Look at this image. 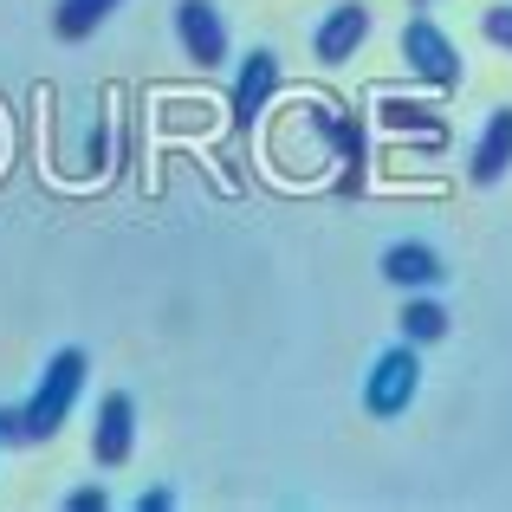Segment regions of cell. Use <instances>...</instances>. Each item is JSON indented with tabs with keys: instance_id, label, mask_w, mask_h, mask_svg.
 <instances>
[{
	"instance_id": "obj_1",
	"label": "cell",
	"mask_w": 512,
	"mask_h": 512,
	"mask_svg": "<svg viewBox=\"0 0 512 512\" xmlns=\"http://www.w3.org/2000/svg\"><path fill=\"white\" fill-rule=\"evenodd\" d=\"M85 350L78 344H65V350H52V363H46V376L33 383V396L13 409V441H52L65 428V415L78 409V396H85Z\"/></svg>"
},
{
	"instance_id": "obj_9",
	"label": "cell",
	"mask_w": 512,
	"mask_h": 512,
	"mask_svg": "<svg viewBox=\"0 0 512 512\" xmlns=\"http://www.w3.org/2000/svg\"><path fill=\"white\" fill-rule=\"evenodd\" d=\"M130 448H137V402L124 389H111V396H98V415H91V461L124 467Z\"/></svg>"
},
{
	"instance_id": "obj_10",
	"label": "cell",
	"mask_w": 512,
	"mask_h": 512,
	"mask_svg": "<svg viewBox=\"0 0 512 512\" xmlns=\"http://www.w3.org/2000/svg\"><path fill=\"white\" fill-rule=\"evenodd\" d=\"M383 279L402 292H435L448 279V260L428 240H396V247H383Z\"/></svg>"
},
{
	"instance_id": "obj_15",
	"label": "cell",
	"mask_w": 512,
	"mask_h": 512,
	"mask_svg": "<svg viewBox=\"0 0 512 512\" xmlns=\"http://www.w3.org/2000/svg\"><path fill=\"white\" fill-rule=\"evenodd\" d=\"M480 33H487V46L512 52V0H493V7L480 13Z\"/></svg>"
},
{
	"instance_id": "obj_18",
	"label": "cell",
	"mask_w": 512,
	"mask_h": 512,
	"mask_svg": "<svg viewBox=\"0 0 512 512\" xmlns=\"http://www.w3.org/2000/svg\"><path fill=\"white\" fill-rule=\"evenodd\" d=\"M13 441V409H0V448Z\"/></svg>"
},
{
	"instance_id": "obj_7",
	"label": "cell",
	"mask_w": 512,
	"mask_h": 512,
	"mask_svg": "<svg viewBox=\"0 0 512 512\" xmlns=\"http://www.w3.org/2000/svg\"><path fill=\"white\" fill-rule=\"evenodd\" d=\"M376 33V20H370V7L363 0H338V7L318 20V33H312V59L318 65H350L363 52V39Z\"/></svg>"
},
{
	"instance_id": "obj_2",
	"label": "cell",
	"mask_w": 512,
	"mask_h": 512,
	"mask_svg": "<svg viewBox=\"0 0 512 512\" xmlns=\"http://www.w3.org/2000/svg\"><path fill=\"white\" fill-rule=\"evenodd\" d=\"M415 396H422V357H415V344H389L370 357V376H363V415H376V422H396V415L415 409Z\"/></svg>"
},
{
	"instance_id": "obj_14",
	"label": "cell",
	"mask_w": 512,
	"mask_h": 512,
	"mask_svg": "<svg viewBox=\"0 0 512 512\" xmlns=\"http://www.w3.org/2000/svg\"><path fill=\"white\" fill-rule=\"evenodd\" d=\"M104 163H111V124L98 117V124L85 130V150H78V175H98Z\"/></svg>"
},
{
	"instance_id": "obj_13",
	"label": "cell",
	"mask_w": 512,
	"mask_h": 512,
	"mask_svg": "<svg viewBox=\"0 0 512 512\" xmlns=\"http://www.w3.org/2000/svg\"><path fill=\"white\" fill-rule=\"evenodd\" d=\"M117 7H124V0H52V33H59L65 46H78V39H91Z\"/></svg>"
},
{
	"instance_id": "obj_4",
	"label": "cell",
	"mask_w": 512,
	"mask_h": 512,
	"mask_svg": "<svg viewBox=\"0 0 512 512\" xmlns=\"http://www.w3.org/2000/svg\"><path fill=\"white\" fill-rule=\"evenodd\" d=\"M273 98H279V52L253 46L234 72V91H227V124H234V137H253V124L273 111Z\"/></svg>"
},
{
	"instance_id": "obj_11",
	"label": "cell",
	"mask_w": 512,
	"mask_h": 512,
	"mask_svg": "<svg viewBox=\"0 0 512 512\" xmlns=\"http://www.w3.org/2000/svg\"><path fill=\"white\" fill-rule=\"evenodd\" d=\"M506 169H512V104H500V111L487 117L474 156H467V182H474V188H500Z\"/></svg>"
},
{
	"instance_id": "obj_12",
	"label": "cell",
	"mask_w": 512,
	"mask_h": 512,
	"mask_svg": "<svg viewBox=\"0 0 512 512\" xmlns=\"http://www.w3.org/2000/svg\"><path fill=\"white\" fill-rule=\"evenodd\" d=\"M396 338L402 344H441L448 338V305L435 299V292H409V299H402V318H396Z\"/></svg>"
},
{
	"instance_id": "obj_17",
	"label": "cell",
	"mask_w": 512,
	"mask_h": 512,
	"mask_svg": "<svg viewBox=\"0 0 512 512\" xmlns=\"http://www.w3.org/2000/svg\"><path fill=\"white\" fill-rule=\"evenodd\" d=\"M175 506V487H150V493H137V512H169Z\"/></svg>"
},
{
	"instance_id": "obj_6",
	"label": "cell",
	"mask_w": 512,
	"mask_h": 512,
	"mask_svg": "<svg viewBox=\"0 0 512 512\" xmlns=\"http://www.w3.org/2000/svg\"><path fill=\"white\" fill-rule=\"evenodd\" d=\"M299 117L312 124V137L325 143V150L338 156L344 169H370V130H363L357 111H338V104L312 98V104H299Z\"/></svg>"
},
{
	"instance_id": "obj_3",
	"label": "cell",
	"mask_w": 512,
	"mask_h": 512,
	"mask_svg": "<svg viewBox=\"0 0 512 512\" xmlns=\"http://www.w3.org/2000/svg\"><path fill=\"white\" fill-rule=\"evenodd\" d=\"M402 65H409V78H422L428 91H461L467 85L461 46H454L428 13H409V26H402Z\"/></svg>"
},
{
	"instance_id": "obj_16",
	"label": "cell",
	"mask_w": 512,
	"mask_h": 512,
	"mask_svg": "<svg viewBox=\"0 0 512 512\" xmlns=\"http://www.w3.org/2000/svg\"><path fill=\"white\" fill-rule=\"evenodd\" d=\"M104 506H111L104 487H72V493H65V512H104Z\"/></svg>"
},
{
	"instance_id": "obj_8",
	"label": "cell",
	"mask_w": 512,
	"mask_h": 512,
	"mask_svg": "<svg viewBox=\"0 0 512 512\" xmlns=\"http://www.w3.org/2000/svg\"><path fill=\"white\" fill-rule=\"evenodd\" d=\"M376 124H383L389 137H409V143H422V150H448V124H441V111H435L428 98L376 91Z\"/></svg>"
},
{
	"instance_id": "obj_5",
	"label": "cell",
	"mask_w": 512,
	"mask_h": 512,
	"mask_svg": "<svg viewBox=\"0 0 512 512\" xmlns=\"http://www.w3.org/2000/svg\"><path fill=\"white\" fill-rule=\"evenodd\" d=\"M175 46L188 65L201 72H221L227 65V20L214 0H175Z\"/></svg>"
}]
</instances>
